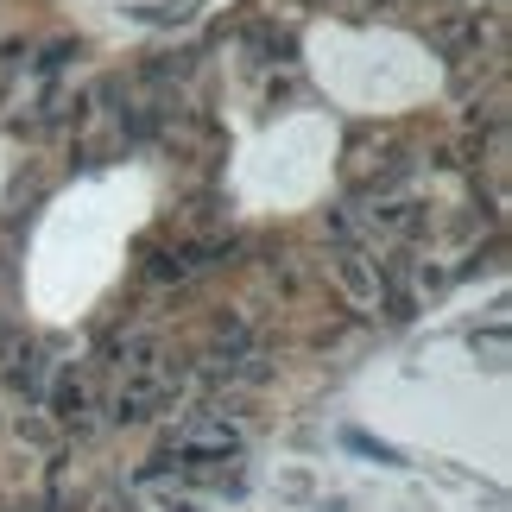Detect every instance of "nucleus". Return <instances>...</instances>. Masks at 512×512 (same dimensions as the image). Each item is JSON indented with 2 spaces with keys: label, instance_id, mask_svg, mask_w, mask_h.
Segmentation results:
<instances>
[{
  "label": "nucleus",
  "instance_id": "f257e3e1",
  "mask_svg": "<svg viewBox=\"0 0 512 512\" xmlns=\"http://www.w3.org/2000/svg\"><path fill=\"white\" fill-rule=\"evenodd\" d=\"M241 247L234 234H209V228H184V234H152L140 247V279L146 285H190L209 266H222Z\"/></svg>",
  "mask_w": 512,
  "mask_h": 512
},
{
  "label": "nucleus",
  "instance_id": "f03ea898",
  "mask_svg": "<svg viewBox=\"0 0 512 512\" xmlns=\"http://www.w3.org/2000/svg\"><path fill=\"white\" fill-rule=\"evenodd\" d=\"M45 411H51V424L64 430V437H95V430L108 424V411H102V386H95V373L89 367H76L64 361L51 373V386H45Z\"/></svg>",
  "mask_w": 512,
  "mask_h": 512
},
{
  "label": "nucleus",
  "instance_id": "7ed1b4c3",
  "mask_svg": "<svg viewBox=\"0 0 512 512\" xmlns=\"http://www.w3.org/2000/svg\"><path fill=\"white\" fill-rule=\"evenodd\" d=\"M329 279H336V291L354 304V310H386V260H373L367 247H354V241H336L329 247Z\"/></svg>",
  "mask_w": 512,
  "mask_h": 512
},
{
  "label": "nucleus",
  "instance_id": "20e7f679",
  "mask_svg": "<svg viewBox=\"0 0 512 512\" xmlns=\"http://www.w3.org/2000/svg\"><path fill=\"white\" fill-rule=\"evenodd\" d=\"M196 462V456H241V424L215 418V411H190L184 424L165 430V456L159 462Z\"/></svg>",
  "mask_w": 512,
  "mask_h": 512
},
{
  "label": "nucleus",
  "instance_id": "39448f33",
  "mask_svg": "<svg viewBox=\"0 0 512 512\" xmlns=\"http://www.w3.org/2000/svg\"><path fill=\"white\" fill-rule=\"evenodd\" d=\"M159 336H152L146 323H121V329H108L102 336V367L114 373V380H121V373H146L152 361H159Z\"/></svg>",
  "mask_w": 512,
  "mask_h": 512
},
{
  "label": "nucleus",
  "instance_id": "423d86ee",
  "mask_svg": "<svg viewBox=\"0 0 512 512\" xmlns=\"http://www.w3.org/2000/svg\"><path fill=\"white\" fill-rule=\"evenodd\" d=\"M51 354L45 348H32V342H13V354H7V386L19 392L26 405H45V386H51Z\"/></svg>",
  "mask_w": 512,
  "mask_h": 512
},
{
  "label": "nucleus",
  "instance_id": "0eeeda50",
  "mask_svg": "<svg viewBox=\"0 0 512 512\" xmlns=\"http://www.w3.org/2000/svg\"><path fill=\"white\" fill-rule=\"evenodd\" d=\"M133 494H140V506H146V512H196V494L184 487V475H177L171 462H165V468H146Z\"/></svg>",
  "mask_w": 512,
  "mask_h": 512
},
{
  "label": "nucleus",
  "instance_id": "6e6552de",
  "mask_svg": "<svg viewBox=\"0 0 512 512\" xmlns=\"http://www.w3.org/2000/svg\"><path fill=\"white\" fill-rule=\"evenodd\" d=\"M367 7H392V0H367Z\"/></svg>",
  "mask_w": 512,
  "mask_h": 512
}]
</instances>
